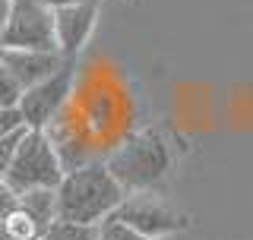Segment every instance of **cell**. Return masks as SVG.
Returning <instances> with one entry per match:
<instances>
[{
    "label": "cell",
    "mask_w": 253,
    "mask_h": 240,
    "mask_svg": "<svg viewBox=\"0 0 253 240\" xmlns=\"http://www.w3.org/2000/svg\"><path fill=\"white\" fill-rule=\"evenodd\" d=\"M114 218L124 221V225H130L133 231H139V234L152 237V240L177 234L180 225H184L180 215L174 212L168 202H162L158 196H152L149 190H142V193H126L124 202L117 205Z\"/></svg>",
    "instance_id": "obj_6"
},
{
    "label": "cell",
    "mask_w": 253,
    "mask_h": 240,
    "mask_svg": "<svg viewBox=\"0 0 253 240\" xmlns=\"http://www.w3.org/2000/svg\"><path fill=\"white\" fill-rule=\"evenodd\" d=\"M19 95H22V85L13 79V73L0 63V108H16L19 105Z\"/></svg>",
    "instance_id": "obj_13"
},
{
    "label": "cell",
    "mask_w": 253,
    "mask_h": 240,
    "mask_svg": "<svg viewBox=\"0 0 253 240\" xmlns=\"http://www.w3.org/2000/svg\"><path fill=\"white\" fill-rule=\"evenodd\" d=\"M10 209H16V193H13L10 187H6L3 180H0V218H3V215L10 212Z\"/></svg>",
    "instance_id": "obj_16"
},
{
    "label": "cell",
    "mask_w": 253,
    "mask_h": 240,
    "mask_svg": "<svg viewBox=\"0 0 253 240\" xmlns=\"http://www.w3.org/2000/svg\"><path fill=\"white\" fill-rule=\"evenodd\" d=\"M16 205L35 221L38 228H47L51 221H57V190L54 187H38V190H26L16 196Z\"/></svg>",
    "instance_id": "obj_9"
},
{
    "label": "cell",
    "mask_w": 253,
    "mask_h": 240,
    "mask_svg": "<svg viewBox=\"0 0 253 240\" xmlns=\"http://www.w3.org/2000/svg\"><path fill=\"white\" fill-rule=\"evenodd\" d=\"M98 240H152V237L139 234V231H133L130 225H124L111 215V218L98 221Z\"/></svg>",
    "instance_id": "obj_12"
},
{
    "label": "cell",
    "mask_w": 253,
    "mask_h": 240,
    "mask_svg": "<svg viewBox=\"0 0 253 240\" xmlns=\"http://www.w3.org/2000/svg\"><path fill=\"white\" fill-rule=\"evenodd\" d=\"M42 3H47L51 10H57V6H70V3H92V0H42Z\"/></svg>",
    "instance_id": "obj_17"
},
{
    "label": "cell",
    "mask_w": 253,
    "mask_h": 240,
    "mask_svg": "<svg viewBox=\"0 0 253 240\" xmlns=\"http://www.w3.org/2000/svg\"><path fill=\"white\" fill-rule=\"evenodd\" d=\"M6 13H10V0H0V29L6 22Z\"/></svg>",
    "instance_id": "obj_18"
},
{
    "label": "cell",
    "mask_w": 253,
    "mask_h": 240,
    "mask_svg": "<svg viewBox=\"0 0 253 240\" xmlns=\"http://www.w3.org/2000/svg\"><path fill=\"white\" fill-rule=\"evenodd\" d=\"M22 133H26V126H19V130L0 136V180H3L6 167H10V158H13V152H16V142L22 139Z\"/></svg>",
    "instance_id": "obj_14"
},
{
    "label": "cell",
    "mask_w": 253,
    "mask_h": 240,
    "mask_svg": "<svg viewBox=\"0 0 253 240\" xmlns=\"http://www.w3.org/2000/svg\"><path fill=\"white\" fill-rule=\"evenodd\" d=\"M35 240H98V225H73V221H51Z\"/></svg>",
    "instance_id": "obj_11"
},
{
    "label": "cell",
    "mask_w": 253,
    "mask_h": 240,
    "mask_svg": "<svg viewBox=\"0 0 253 240\" xmlns=\"http://www.w3.org/2000/svg\"><path fill=\"white\" fill-rule=\"evenodd\" d=\"M38 234H42V228H38L19 205L0 218V240H35Z\"/></svg>",
    "instance_id": "obj_10"
},
{
    "label": "cell",
    "mask_w": 253,
    "mask_h": 240,
    "mask_svg": "<svg viewBox=\"0 0 253 240\" xmlns=\"http://www.w3.org/2000/svg\"><path fill=\"white\" fill-rule=\"evenodd\" d=\"M19 126H22L19 111H16V108H0V136H6V133L19 130Z\"/></svg>",
    "instance_id": "obj_15"
},
{
    "label": "cell",
    "mask_w": 253,
    "mask_h": 240,
    "mask_svg": "<svg viewBox=\"0 0 253 240\" xmlns=\"http://www.w3.org/2000/svg\"><path fill=\"white\" fill-rule=\"evenodd\" d=\"M54 190H57V221H73V225H98L111 218L126 196L121 183L111 177L105 161L63 171Z\"/></svg>",
    "instance_id": "obj_1"
},
{
    "label": "cell",
    "mask_w": 253,
    "mask_h": 240,
    "mask_svg": "<svg viewBox=\"0 0 253 240\" xmlns=\"http://www.w3.org/2000/svg\"><path fill=\"white\" fill-rule=\"evenodd\" d=\"M60 177H63V161H60L47 130H26L22 139L16 142V152L3 174V183L19 196L26 190L57 187Z\"/></svg>",
    "instance_id": "obj_3"
},
{
    "label": "cell",
    "mask_w": 253,
    "mask_h": 240,
    "mask_svg": "<svg viewBox=\"0 0 253 240\" xmlns=\"http://www.w3.org/2000/svg\"><path fill=\"white\" fill-rule=\"evenodd\" d=\"M70 92H73V60H63L57 73H51L32 89H22L19 95V120L26 130H47L51 120L60 114V108L67 105Z\"/></svg>",
    "instance_id": "obj_5"
},
{
    "label": "cell",
    "mask_w": 253,
    "mask_h": 240,
    "mask_svg": "<svg viewBox=\"0 0 253 240\" xmlns=\"http://www.w3.org/2000/svg\"><path fill=\"white\" fill-rule=\"evenodd\" d=\"M0 47L22 51H57L54 44V10L42 0H10V13L0 29Z\"/></svg>",
    "instance_id": "obj_4"
},
{
    "label": "cell",
    "mask_w": 253,
    "mask_h": 240,
    "mask_svg": "<svg viewBox=\"0 0 253 240\" xmlns=\"http://www.w3.org/2000/svg\"><path fill=\"white\" fill-rule=\"evenodd\" d=\"M101 13V0L92 3H70V6H57L54 10V44L63 60H73L85 44H89L95 22Z\"/></svg>",
    "instance_id": "obj_7"
},
{
    "label": "cell",
    "mask_w": 253,
    "mask_h": 240,
    "mask_svg": "<svg viewBox=\"0 0 253 240\" xmlns=\"http://www.w3.org/2000/svg\"><path fill=\"white\" fill-rule=\"evenodd\" d=\"M0 63L13 73V79L22 89H32L51 73L63 67V57L57 51H22V47H0Z\"/></svg>",
    "instance_id": "obj_8"
},
{
    "label": "cell",
    "mask_w": 253,
    "mask_h": 240,
    "mask_svg": "<svg viewBox=\"0 0 253 240\" xmlns=\"http://www.w3.org/2000/svg\"><path fill=\"white\" fill-rule=\"evenodd\" d=\"M105 167L124 193H142L165 180L171 167V149L158 133H133L105 158Z\"/></svg>",
    "instance_id": "obj_2"
}]
</instances>
